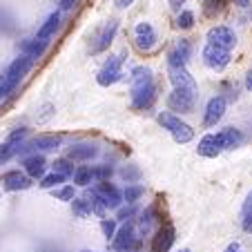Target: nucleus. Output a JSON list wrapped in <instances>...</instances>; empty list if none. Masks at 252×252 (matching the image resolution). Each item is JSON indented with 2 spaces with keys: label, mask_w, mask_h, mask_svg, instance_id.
Masks as SVG:
<instances>
[{
  "label": "nucleus",
  "mask_w": 252,
  "mask_h": 252,
  "mask_svg": "<svg viewBox=\"0 0 252 252\" xmlns=\"http://www.w3.org/2000/svg\"><path fill=\"white\" fill-rule=\"evenodd\" d=\"M129 94H132L134 110H148L157 98V85H154V74L150 67H134L129 76Z\"/></svg>",
  "instance_id": "1"
},
{
  "label": "nucleus",
  "mask_w": 252,
  "mask_h": 252,
  "mask_svg": "<svg viewBox=\"0 0 252 252\" xmlns=\"http://www.w3.org/2000/svg\"><path fill=\"white\" fill-rule=\"evenodd\" d=\"M32 65H33V61L23 54V56H18L9 67H7V71L2 74V78H0V98L9 96L11 92L16 90V85L27 76V71L32 69Z\"/></svg>",
  "instance_id": "2"
},
{
  "label": "nucleus",
  "mask_w": 252,
  "mask_h": 252,
  "mask_svg": "<svg viewBox=\"0 0 252 252\" xmlns=\"http://www.w3.org/2000/svg\"><path fill=\"white\" fill-rule=\"evenodd\" d=\"M125 52H119V54H112L107 61L103 63V67L98 69L96 74V83L100 87H110L114 83H119L123 78V65H125Z\"/></svg>",
  "instance_id": "3"
},
{
  "label": "nucleus",
  "mask_w": 252,
  "mask_h": 252,
  "mask_svg": "<svg viewBox=\"0 0 252 252\" xmlns=\"http://www.w3.org/2000/svg\"><path fill=\"white\" fill-rule=\"evenodd\" d=\"M158 123L163 125V129H167V132L172 134V138H174L176 143H190L192 138H194V129L190 127V125L186 123V121H181L176 114H172V112H161L158 114Z\"/></svg>",
  "instance_id": "4"
},
{
  "label": "nucleus",
  "mask_w": 252,
  "mask_h": 252,
  "mask_svg": "<svg viewBox=\"0 0 252 252\" xmlns=\"http://www.w3.org/2000/svg\"><path fill=\"white\" fill-rule=\"evenodd\" d=\"M116 29H119V23L116 20H107V23L103 25V27L98 29V32L92 36V43H90V52L92 54H100L105 52V49L112 45V40H114L116 36Z\"/></svg>",
  "instance_id": "5"
},
{
  "label": "nucleus",
  "mask_w": 252,
  "mask_h": 252,
  "mask_svg": "<svg viewBox=\"0 0 252 252\" xmlns=\"http://www.w3.org/2000/svg\"><path fill=\"white\" fill-rule=\"evenodd\" d=\"M194 98H196V90H172L170 96H167V107H170L172 112H181V114H186V112H192V107H194Z\"/></svg>",
  "instance_id": "6"
},
{
  "label": "nucleus",
  "mask_w": 252,
  "mask_h": 252,
  "mask_svg": "<svg viewBox=\"0 0 252 252\" xmlns=\"http://www.w3.org/2000/svg\"><path fill=\"white\" fill-rule=\"evenodd\" d=\"M157 40H158V36L150 23H138L136 27H134V45H136L141 52H150V49L157 45Z\"/></svg>",
  "instance_id": "7"
},
{
  "label": "nucleus",
  "mask_w": 252,
  "mask_h": 252,
  "mask_svg": "<svg viewBox=\"0 0 252 252\" xmlns=\"http://www.w3.org/2000/svg\"><path fill=\"white\" fill-rule=\"evenodd\" d=\"M208 43L217 45V47H221V49H228L230 52V49L237 45V36H234V32L230 27L219 25V27H212L208 32Z\"/></svg>",
  "instance_id": "8"
},
{
  "label": "nucleus",
  "mask_w": 252,
  "mask_h": 252,
  "mask_svg": "<svg viewBox=\"0 0 252 252\" xmlns=\"http://www.w3.org/2000/svg\"><path fill=\"white\" fill-rule=\"evenodd\" d=\"M174 239H176L174 225H172V223H163L161 228L157 230V234H154L150 252H170V248L174 246Z\"/></svg>",
  "instance_id": "9"
},
{
  "label": "nucleus",
  "mask_w": 252,
  "mask_h": 252,
  "mask_svg": "<svg viewBox=\"0 0 252 252\" xmlns=\"http://www.w3.org/2000/svg\"><path fill=\"white\" fill-rule=\"evenodd\" d=\"M167 76H170L172 85L176 90H196V83L186 65H170L167 67Z\"/></svg>",
  "instance_id": "10"
},
{
  "label": "nucleus",
  "mask_w": 252,
  "mask_h": 252,
  "mask_svg": "<svg viewBox=\"0 0 252 252\" xmlns=\"http://www.w3.org/2000/svg\"><path fill=\"white\" fill-rule=\"evenodd\" d=\"M225 107H228V103H225L223 96H214V98H210L208 105H205V116H203L205 127H214V125L219 123L225 114Z\"/></svg>",
  "instance_id": "11"
},
{
  "label": "nucleus",
  "mask_w": 252,
  "mask_h": 252,
  "mask_svg": "<svg viewBox=\"0 0 252 252\" xmlns=\"http://www.w3.org/2000/svg\"><path fill=\"white\" fill-rule=\"evenodd\" d=\"M203 63L210 67V69H223V67L230 63V52L208 43L203 49Z\"/></svg>",
  "instance_id": "12"
},
{
  "label": "nucleus",
  "mask_w": 252,
  "mask_h": 252,
  "mask_svg": "<svg viewBox=\"0 0 252 252\" xmlns=\"http://www.w3.org/2000/svg\"><path fill=\"white\" fill-rule=\"evenodd\" d=\"M25 134H27V129H16V132L9 134V138H7V141L0 145V163L9 161L14 154L23 152V145H20V141L25 138Z\"/></svg>",
  "instance_id": "13"
},
{
  "label": "nucleus",
  "mask_w": 252,
  "mask_h": 252,
  "mask_svg": "<svg viewBox=\"0 0 252 252\" xmlns=\"http://www.w3.org/2000/svg\"><path fill=\"white\" fill-rule=\"evenodd\" d=\"M94 192L103 196V201L107 203V208H116V210H119L121 203H125V201H123V192H121L119 188H116L114 183H110V181L98 183V186L94 188Z\"/></svg>",
  "instance_id": "14"
},
{
  "label": "nucleus",
  "mask_w": 252,
  "mask_h": 252,
  "mask_svg": "<svg viewBox=\"0 0 252 252\" xmlns=\"http://www.w3.org/2000/svg\"><path fill=\"white\" fill-rule=\"evenodd\" d=\"M32 181L33 179H29L25 172L20 170H11L7 172L5 176H2V186H5L7 192H20V190H27V188H32Z\"/></svg>",
  "instance_id": "15"
},
{
  "label": "nucleus",
  "mask_w": 252,
  "mask_h": 252,
  "mask_svg": "<svg viewBox=\"0 0 252 252\" xmlns=\"http://www.w3.org/2000/svg\"><path fill=\"white\" fill-rule=\"evenodd\" d=\"M98 145H94V143H74L67 150V158L69 161H92L94 157H98Z\"/></svg>",
  "instance_id": "16"
},
{
  "label": "nucleus",
  "mask_w": 252,
  "mask_h": 252,
  "mask_svg": "<svg viewBox=\"0 0 252 252\" xmlns=\"http://www.w3.org/2000/svg\"><path fill=\"white\" fill-rule=\"evenodd\" d=\"M23 167H25V174L29 179H45V170H47V161H45L43 154H32V157H25L23 158Z\"/></svg>",
  "instance_id": "17"
},
{
  "label": "nucleus",
  "mask_w": 252,
  "mask_h": 252,
  "mask_svg": "<svg viewBox=\"0 0 252 252\" xmlns=\"http://www.w3.org/2000/svg\"><path fill=\"white\" fill-rule=\"evenodd\" d=\"M58 27H61V11H54V14H49L47 20L40 25V29L33 40H38V43H43V45H49V40L54 38V33L58 32Z\"/></svg>",
  "instance_id": "18"
},
{
  "label": "nucleus",
  "mask_w": 252,
  "mask_h": 252,
  "mask_svg": "<svg viewBox=\"0 0 252 252\" xmlns=\"http://www.w3.org/2000/svg\"><path fill=\"white\" fill-rule=\"evenodd\" d=\"M190 54H192L190 40L181 38L179 43L174 45V47L170 49V54H167V67H170V65H188V61H190Z\"/></svg>",
  "instance_id": "19"
},
{
  "label": "nucleus",
  "mask_w": 252,
  "mask_h": 252,
  "mask_svg": "<svg viewBox=\"0 0 252 252\" xmlns=\"http://www.w3.org/2000/svg\"><path fill=\"white\" fill-rule=\"evenodd\" d=\"M196 152H199V157L217 158L221 152H223V148H221L217 134H205V136L199 141V145H196Z\"/></svg>",
  "instance_id": "20"
},
{
  "label": "nucleus",
  "mask_w": 252,
  "mask_h": 252,
  "mask_svg": "<svg viewBox=\"0 0 252 252\" xmlns=\"http://www.w3.org/2000/svg\"><path fill=\"white\" fill-rule=\"evenodd\" d=\"M134 246H136V234H134V228H132V223H125L123 228H119V232H116L114 248L119 252H129V250H134Z\"/></svg>",
  "instance_id": "21"
},
{
  "label": "nucleus",
  "mask_w": 252,
  "mask_h": 252,
  "mask_svg": "<svg viewBox=\"0 0 252 252\" xmlns=\"http://www.w3.org/2000/svg\"><path fill=\"white\" fill-rule=\"evenodd\" d=\"M63 138L58 136V134H38V136L33 138L32 143H29V148L36 150V152H56L58 148H61Z\"/></svg>",
  "instance_id": "22"
},
{
  "label": "nucleus",
  "mask_w": 252,
  "mask_h": 252,
  "mask_svg": "<svg viewBox=\"0 0 252 252\" xmlns=\"http://www.w3.org/2000/svg\"><path fill=\"white\" fill-rule=\"evenodd\" d=\"M217 138H219V143H221V148L223 150H234V148H239V145L243 143V134L239 132V129H234V127L221 129V132L217 134Z\"/></svg>",
  "instance_id": "23"
},
{
  "label": "nucleus",
  "mask_w": 252,
  "mask_h": 252,
  "mask_svg": "<svg viewBox=\"0 0 252 252\" xmlns=\"http://www.w3.org/2000/svg\"><path fill=\"white\" fill-rule=\"evenodd\" d=\"M71 212H74V217H78V219L90 217V214H92L90 199H87V196H76V199L71 201Z\"/></svg>",
  "instance_id": "24"
},
{
  "label": "nucleus",
  "mask_w": 252,
  "mask_h": 252,
  "mask_svg": "<svg viewBox=\"0 0 252 252\" xmlns=\"http://www.w3.org/2000/svg\"><path fill=\"white\" fill-rule=\"evenodd\" d=\"M74 186H81V188H87L92 181H94V174H92V167L87 165H78L76 172H74Z\"/></svg>",
  "instance_id": "25"
},
{
  "label": "nucleus",
  "mask_w": 252,
  "mask_h": 252,
  "mask_svg": "<svg viewBox=\"0 0 252 252\" xmlns=\"http://www.w3.org/2000/svg\"><path fill=\"white\" fill-rule=\"evenodd\" d=\"M45 49H47V45L38 43V40H27V43H23V54L29 56L32 61H38V58L45 54Z\"/></svg>",
  "instance_id": "26"
},
{
  "label": "nucleus",
  "mask_w": 252,
  "mask_h": 252,
  "mask_svg": "<svg viewBox=\"0 0 252 252\" xmlns=\"http://www.w3.org/2000/svg\"><path fill=\"white\" fill-rule=\"evenodd\" d=\"M87 199H90V203H92V214H96V217H103V219H105V212H107V210H110V208H107V203H105V201H103V196H100V194H96V192L94 190H92V192H87Z\"/></svg>",
  "instance_id": "27"
},
{
  "label": "nucleus",
  "mask_w": 252,
  "mask_h": 252,
  "mask_svg": "<svg viewBox=\"0 0 252 252\" xmlns=\"http://www.w3.org/2000/svg\"><path fill=\"white\" fill-rule=\"evenodd\" d=\"M67 176L58 174V172H52V174H45V179H40V188L43 190H56L61 183H65Z\"/></svg>",
  "instance_id": "28"
},
{
  "label": "nucleus",
  "mask_w": 252,
  "mask_h": 252,
  "mask_svg": "<svg viewBox=\"0 0 252 252\" xmlns=\"http://www.w3.org/2000/svg\"><path fill=\"white\" fill-rule=\"evenodd\" d=\"M143 194H145V188H143V186H127L123 190V201L127 205H134Z\"/></svg>",
  "instance_id": "29"
},
{
  "label": "nucleus",
  "mask_w": 252,
  "mask_h": 252,
  "mask_svg": "<svg viewBox=\"0 0 252 252\" xmlns=\"http://www.w3.org/2000/svg\"><path fill=\"white\" fill-rule=\"evenodd\" d=\"M176 27L179 29H192L194 27V11L181 9V14L176 16Z\"/></svg>",
  "instance_id": "30"
},
{
  "label": "nucleus",
  "mask_w": 252,
  "mask_h": 252,
  "mask_svg": "<svg viewBox=\"0 0 252 252\" xmlns=\"http://www.w3.org/2000/svg\"><path fill=\"white\" fill-rule=\"evenodd\" d=\"M54 172H58V174L63 176H74V163L69 161V158H56L54 161Z\"/></svg>",
  "instance_id": "31"
},
{
  "label": "nucleus",
  "mask_w": 252,
  "mask_h": 252,
  "mask_svg": "<svg viewBox=\"0 0 252 252\" xmlns=\"http://www.w3.org/2000/svg\"><path fill=\"white\" fill-rule=\"evenodd\" d=\"M92 174H94V181L103 183V181H110V176L114 174V170H112V165H94L92 167Z\"/></svg>",
  "instance_id": "32"
},
{
  "label": "nucleus",
  "mask_w": 252,
  "mask_h": 252,
  "mask_svg": "<svg viewBox=\"0 0 252 252\" xmlns=\"http://www.w3.org/2000/svg\"><path fill=\"white\" fill-rule=\"evenodd\" d=\"M100 232L105 234V239L110 241V239L116 237L119 228H116V219H100Z\"/></svg>",
  "instance_id": "33"
},
{
  "label": "nucleus",
  "mask_w": 252,
  "mask_h": 252,
  "mask_svg": "<svg viewBox=\"0 0 252 252\" xmlns=\"http://www.w3.org/2000/svg\"><path fill=\"white\" fill-rule=\"evenodd\" d=\"M154 221V208H148L145 212L141 214V219H138V230H141L143 234L150 232V225H152Z\"/></svg>",
  "instance_id": "34"
},
{
  "label": "nucleus",
  "mask_w": 252,
  "mask_h": 252,
  "mask_svg": "<svg viewBox=\"0 0 252 252\" xmlns=\"http://www.w3.org/2000/svg\"><path fill=\"white\" fill-rule=\"evenodd\" d=\"M54 112H56V107H54L52 103L40 105V107H38V114H36V121H38V123H47V121L54 116Z\"/></svg>",
  "instance_id": "35"
},
{
  "label": "nucleus",
  "mask_w": 252,
  "mask_h": 252,
  "mask_svg": "<svg viewBox=\"0 0 252 252\" xmlns=\"http://www.w3.org/2000/svg\"><path fill=\"white\" fill-rule=\"evenodd\" d=\"M54 199L58 201H74V186H63V188H56L54 190Z\"/></svg>",
  "instance_id": "36"
},
{
  "label": "nucleus",
  "mask_w": 252,
  "mask_h": 252,
  "mask_svg": "<svg viewBox=\"0 0 252 252\" xmlns=\"http://www.w3.org/2000/svg\"><path fill=\"white\" fill-rule=\"evenodd\" d=\"M203 11L205 16H217V11H221V0H203Z\"/></svg>",
  "instance_id": "37"
},
{
  "label": "nucleus",
  "mask_w": 252,
  "mask_h": 252,
  "mask_svg": "<svg viewBox=\"0 0 252 252\" xmlns=\"http://www.w3.org/2000/svg\"><path fill=\"white\" fill-rule=\"evenodd\" d=\"M134 214H136V208H134V205H129V208H119L116 221H127V219H132Z\"/></svg>",
  "instance_id": "38"
},
{
  "label": "nucleus",
  "mask_w": 252,
  "mask_h": 252,
  "mask_svg": "<svg viewBox=\"0 0 252 252\" xmlns=\"http://www.w3.org/2000/svg\"><path fill=\"white\" fill-rule=\"evenodd\" d=\"M121 174H123V179L132 181V179H138V176H141V172H138V167H125Z\"/></svg>",
  "instance_id": "39"
},
{
  "label": "nucleus",
  "mask_w": 252,
  "mask_h": 252,
  "mask_svg": "<svg viewBox=\"0 0 252 252\" xmlns=\"http://www.w3.org/2000/svg\"><path fill=\"white\" fill-rule=\"evenodd\" d=\"M243 230L246 232H252V212H248V214H243Z\"/></svg>",
  "instance_id": "40"
},
{
  "label": "nucleus",
  "mask_w": 252,
  "mask_h": 252,
  "mask_svg": "<svg viewBox=\"0 0 252 252\" xmlns=\"http://www.w3.org/2000/svg\"><path fill=\"white\" fill-rule=\"evenodd\" d=\"M248 212H252V192L248 194L246 203H243V214H248Z\"/></svg>",
  "instance_id": "41"
},
{
  "label": "nucleus",
  "mask_w": 252,
  "mask_h": 252,
  "mask_svg": "<svg viewBox=\"0 0 252 252\" xmlns=\"http://www.w3.org/2000/svg\"><path fill=\"white\" fill-rule=\"evenodd\" d=\"M76 2H78V0H61V9H71V7H74V5H76Z\"/></svg>",
  "instance_id": "42"
},
{
  "label": "nucleus",
  "mask_w": 252,
  "mask_h": 252,
  "mask_svg": "<svg viewBox=\"0 0 252 252\" xmlns=\"http://www.w3.org/2000/svg\"><path fill=\"white\" fill-rule=\"evenodd\" d=\"M116 2V7H121V9H125V7H129L134 2V0H114Z\"/></svg>",
  "instance_id": "43"
},
{
  "label": "nucleus",
  "mask_w": 252,
  "mask_h": 252,
  "mask_svg": "<svg viewBox=\"0 0 252 252\" xmlns=\"http://www.w3.org/2000/svg\"><path fill=\"white\" fill-rule=\"evenodd\" d=\"M183 2H186V0H170V7L172 9H181Z\"/></svg>",
  "instance_id": "44"
},
{
  "label": "nucleus",
  "mask_w": 252,
  "mask_h": 252,
  "mask_svg": "<svg viewBox=\"0 0 252 252\" xmlns=\"http://www.w3.org/2000/svg\"><path fill=\"white\" fill-rule=\"evenodd\" d=\"M246 87H248V90L252 92V69H250V71H248V74H246Z\"/></svg>",
  "instance_id": "45"
},
{
  "label": "nucleus",
  "mask_w": 252,
  "mask_h": 252,
  "mask_svg": "<svg viewBox=\"0 0 252 252\" xmlns=\"http://www.w3.org/2000/svg\"><path fill=\"white\" fill-rule=\"evenodd\" d=\"M225 252H243V250L237 246V243H232V246H230V248H225Z\"/></svg>",
  "instance_id": "46"
},
{
  "label": "nucleus",
  "mask_w": 252,
  "mask_h": 252,
  "mask_svg": "<svg viewBox=\"0 0 252 252\" xmlns=\"http://www.w3.org/2000/svg\"><path fill=\"white\" fill-rule=\"evenodd\" d=\"M237 2H239V5H241V7H246L248 2H250V0H237Z\"/></svg>",
  "instance_id": "47"
},
{
  "label": "nucleus",
  "mask_w": 252,
  "mask_h": 252,
  "mask_svg": "<svg viewBox=\"0 0 252 252\" xmlns=\"http://www.w3.org/2000/svg\"><path fill=\"white\" fill-rule=\"evenodd\" d=\"M179 252H192V250H179Z\"/></svg>",
  "instance_id": "48"
},
{
  "label": "nucleus",
  "mask_w": 252,
  "mask_h": 252,
  "mask_svg": "<svg viewBox=\"0 0 252 252\" xmlns=\"http://www.w3.org/2000/svg\"><path fill=\"white\" fill-rule=\"evenodd\" d=\"M85 252H87V250H85Z\"/></svg>",
  "instance_id": "49"
}]
</instances>
